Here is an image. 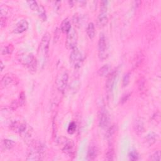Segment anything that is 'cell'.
Returning <instances> with one entry per match:
<instances>
[{
	"instance_id": "obj_1",
	"label": "cell",
	"mask_w": 161,
	"mask_h": 161,
	"mask_svg": "<svg viewBox=\"0 0 161 161\" xmlns=\"http://www.w3.org/2000/svg\"><path fill=\"white\" fill-rule=\"evenodd\" d=\"M45 146L40 142L32 141L28 152L27 160H40L44 157Z\"/></svg>"
},
{
	"instance_id": "obj_2",
	"label": "cell",
	"mask_w": 161,
	"mask_h": 161,
	"mask_svg": "<svg viewBox=\"0 0 161 161\" xmlns=\"http://www.w3.org/2000/svg\"><path fill=\"white\" fill-rule=\"evenodd\" d=\"M18 61L30 71H35L37 67V61L32 53L28 52L21 53L18 55Z\"/></svg>"
},
{
	"instance_id": "obj_3",
	"label": "cell",
	"mask_w": 161,
	"mask_h": 161,
	"mask_svg": "<svg viewBox=\"0 0 161 161\" xmlns=\"http://www.w3.org/2000/svg\"><path fill=\"white\" fill-rule=\"evenodd\" d=\"M58 142L61 146L62 152L65 154L68 155L69 157L74 155V144L72 140L64 137H61L58 138Z\"/></svg>"
},
{
	"instance_id": "obj_4",
	"label": "cell",
	"mask_w": 161,
	"mask_h": 161,
	"mask_svg": "<svg viewBox=\"0 0 161 161\" xmlns=\"http://www.w3.org/2000/svg\"><path fill=\"white\" fill-rule=\"evenodd\" d=\"M108 56V47L107 37L103 33H101L98 41V57L101 61L107 59Z\"/></svg>"
},
{
	"instance_id": "obj_5",
	"label": "cell",
	"mask_w": 161,
	"mask_h": 161,
	"mask_svg": "<svg viewBox=\"0 0 161 161\" xmlns=\"http://www.w3.org/2000/svg\"><path fill=\"white\" fill-rule=\"evenodd\" d=\"M68 80L69 74L68 71L65 69L61 70L58 74L55 81L57 88L59 91L63 92L65 90V88L68 86Z\"/></svg>"
},
{
	"instance_id": "obj_6",
	"label": "cell",
	"mask_w": 161,
	"mask_h": 161,
	"mask_svg": "<svg viewBox=\"0 0 161 161\" xmlns=\"http://www.w3.org/2000/svg\"><path fill=\"white\" fill-rule=\"evenodd\" d=\"M51 41V35L47 32L45 33L42 39L40 42L39 49V56L42 58H46V57L48 55L49 50V45Z\"/></svg>"
},
{
	"instance_id": "obj_7",
	"label": "cell",
	"mask_w": 161,
	"mask_h": 161,
	"mask_svg": "<svg viewBox=\"0 0 161 161\" xmlns=\"http://www.w3.org/2000/svg\"><path fill=\"white\" fill-rule=\"evenodd\" d=\"M101 12L97 18L96 23L99 28H103L105 26L108 21L107 15V8H108V2L104 1L101 3Z\"/></svg>"
},
{
	"instance_id": "obj_8",
	"label": "cell",
	"mask_w": 161,
	"mask_h": 161,
	"mask_svg": "<svg viewBox=\"0 0 161 161\" xmlns=\"http://www.w3.org/2000/svg\"><path fill=\"white\" fill-rule=\"evenodd\" d=\"M78 40V33L73 28L67 33V38H66L65 45L68 49L72 50L76 47Z\"/></svg>"
},
{
	"instance_id": "obj_9",
	"label": "cell",
	"mask_w": 161,
	"mask_h": 161,
	"mask_svg": "<svg viewBox=\"0 0 161 161\" xmlns=\"http://www.w3.org/2000/svg\"><path fill=\"white\" fill-rule=\"evenodd\" d=\"M69 59L71 64L75 69H78L81 67L82 62V55L77 47L72 50Z\"/></svg>"
},
{
	"instance_id": "obj_10",
	"label": "cell",
	"mask_w": 161,
	"mask_h": 161,
	"mask_svg": "<svg viewBox=\"0 0 161 161\" xmlns=\"http://www.w3.org/2000/svg\"><path fill=\"white\" fill-rule=\"evenodd\" d=\"M117 74V71H114L113 72H111L110 74L107 76V80L106 81V90L107 93H110L112 91L113 85L115 83V80Z\"/></svg>"
},
{
	"instance_id": "obj_11",
	"label": "cell",
	"mask_w": 161,
	"mask_h": 161,
	"mask_svg": "<svg viewBox=\"0 0 161 161\" xmlns=\"http://www.w3.org/2000/svg\"><path fill=\"white\" fill-rule=\"evenodd\" d=\"M110 123V116L107 110H103L101 111L99 120V125L102 128H105L108 127Z\"/></svg>"
},
{
	"instance_id": "obj_12",
	"label": "cell",
	"mask_w": 161,
	"mask_h": 161,
	"mask_svg": "<svg viewBox=\"0 0 161 161\" xmlns=\"http://www.w3.org/2000/svg\"><path fill=\"white\" fill-rule=\"evenodd\" d=\"M28 28V23L26 20H21L19 21L15 25L13 32L16 34H20L27 30Z\"/></svg>"
},
{
	"instance_id": "obj_13",
	"label": "cell",
	"mask_w": 161,
	"mask_h": 161,
	"mask_svg": "<svg viewBox=\"0 0 161 161\" xmlns=\"http://www.w3.org/2000/svg\"><path fill=\"white\" fill-rule=\"evenodd\" d=\"M133 127H134V130L137 135H140L142 134L145 130L144 123L142 119L137 118L134 121Z\"/></svg>"
},
{
	"instance_id": "obj_14",
	"label": "cell",
	"mask_w": 161,
	"mask_h": 161,
	"mask_svg": "<svg viewBox=\"0 0 161 161\" xmlns=\"http://www.w3.org/2000/svg\"><path fill=\"white\" fill-rule=\"evenodd\" d=\"M111 66L109 64H105L99 69L98 74L101 77H107L111 72Z\"/></svg>"
},
{
	"instance_id": "obj_15",
	"label": "cell",
	"mask_w": 161,
	"mask_h": 161,
	"mask_svg": "<svg viewBox=\"0 0 161 161\" xmlns=\"http://www.w3.org/2000/svg\"><path fill=\"white\" fill-rule=\"evenodd\" d=\"M98 156V149L95 145H90L88 152V159L94 160Z\"/></svg>"
},
{
	"instance_id": "obj_16",
	"label": "cell",
	"mask_w": 161,
	"mask_h": 161,
	"mask_svg": "<svg viewBox=\"0 0 161 161\" xmlns=\"http://www.w3.org/2000/svg\"><path fill=\"white\" fill-rule=\"evenodd\" d=\"M71 25L70 21L68 18L64 20L61 25V30L63 33H68V32L71 29Z\"/></svg>"
},
{
	"instance_id": "obj_17",
	"label": "cell",
	"mask_w": 161,
	"mask_h": 161,
	"mask_svg": "<svg viewBox=\"0 0 161 161\" xmlns=\"http://www.w3.org/2000/svg\"><path fill=\"white\" fill-rule=\"evenodd\" d=\"M13 78L10 74H6L2 79L1 84L2 87H6L13 82Z\"/></svg>"
},
{
	"instance_id": "obj_18",
	"label": "cell",
	"mask_w": 161,
	"mask_h": 161,
	"mask_svg": "<svg viewBox=\"0 0 161 161\" xmlns=\"http://www.w3.org/2000/svg\"><path fill=\"white\" fill-rule=\"evenodd\" d=\"M117 127L115 125H113L107 130V138L111 142L112 139L114 137V135L116 134Z\"/></svg>"
},
{
	"instance_id": "obj_19",
	"label": "cell",
	"mask_w": 161,
	"mask_h": 161,
	"mask_svg": "<svg viewBox=\"0 0 161 161\" xmlns=\"http://www.w3.org/2000/svg\"><path fill=\"white\" fill-rule=\"evenodd\" d=\"M86 33L90 39H93L95 36V27L93 23L91 22L88 24L86 28Z\"/></svg>"
},
{
	"instance_id": "obj_20",
	"label": "cell",
	"mask_w": 161,
	"mask_h": 161,
	"mask_svg": "<svg viewBox=\"0 0 161 161\" xmlns=\"http://www.w3.org/2000/svg\"><path fill=\"white\" fill-rule=\"evenodd\" d=\"M157 134L154 133V132H151V133H149L147 135V137H145V140L149 145H152L157 141Z\"/></svg>"
},
{
	"instance_id": "obj_21",
	"label": "cell",
	"mask_w": 161,
	"mask_h": 161,
	"mask_svg": "<svg viewBox=\"0 0 161 161\" xmlns=\"http://www.w3.org/2000/svg\"><path fill=\"white\" fill-rule=\"evenodd\" d=\"M15 145V142L12 140L9 139H5L2 141V146L6 150H10L12 149Z\"/></svg>"
},
{
	"instance_id": "obj_22",
	"label": "cell",
	"mask_w": 161,
	"mask_h": 161,
	"mask_svg": "<svg viewBox=\"0 0 161 161\" xmlns=\"http://www.w3.org/2000/svg\"><path fill=\"white\" fill-rule=\"evenodd\" d=\"M82 17L81 16V15L80 14H78V13H76L73 16V18H72V22L74 23V24L75 25V26H81V24H82Z\"/></svg>"
},
{
	"instance_id": "obj_23",
	"label": "cell",
	"mask_w": 161,
	"mask_h": 161,
	"mask_svg": "<svg viewBox=\"0 0 161 161\" xmlns=\"http://www.w3.org/2000/svg\"><path fill=\"white\" fill-rule=\"evenodd\" d=\"M114 156V148H113V145L111 144L110 145L108 151L105 154V160H113V156Z\"/></svg>"
},
{
	"instance_id": "obj_24",
	"label": "cell",
	"mask_w": 161,
	"mask_h": 161,
	"mask_svg": "<svg viewBox=\"0 0 161 161\" xmlns=\"http://www.w3.org/2000/svg\"><path fill=\"white\" fill-rule=\"evenodd\" d=\"M37 12L38 13V14H39V16L40 17V18L43 21L46 20V19H47L46 12H45V9L44 7L42 5H39V9H38V10Z\"/></svg>"
},
{
	"instance_id": "obj_25",
	"label": "cell",
	"mask_w": 161,
	"mask_h": 161,
	"mask_svg": "<svg viewBox=\"0 0 161 161\" xmlns=\"http://www.w3.org/2000/svg\"><path fill=\"white\" fill-rule=\"evenodd\" d=\"M13 51V47L12 45H8L5 47H3L2 51V54L3 55H7V54H10L12 53Z\"/></svg>"
},
{
	"instance_id": "obj_26",
	"label": "cell",
	"mask_w": 161,
	"mask_h": 161,
	"mask_svg": "<svg viewBox=\"0 0 161 161\" xmlns=\"http://www.w3.org/2000/svg\"><path fill=\"white\" fill-rule=\"evenodd\" d=\"M27 3L29 6V7L32 9L33 11L35 12H37L38 9H39V5L38 4V3L35 1H29V2H27Z\"/></svg>"
},
{
	"instance_id": "obj_27",
	"label": "cell",
	"mask_w": 161,
	"mask_h": 161,
	"mask_svg": "<svg viewBox=\"0 0 161 161\" xmlns=\"http://www.w3.org/2000/svg\"><path fill=\"white\" fill-rule=\"evenodd\" d=\"M76 128H77V126H76V124H75V123L72 121L71 123L68 127V132L69 134H73L75 133V130H76Z\"/></svg>"
},
{
	"instance_id": "obj_28",
	"label": "cell",
	"mask_w": 161,
	"mask_h": 161,
	"mask_svg": "<svg viewBox=\"0 0 161 161\" xmlns=\"http://www.w3.org/2000/svg\"><path fill=\"white\" fill-rule=\"evenodd\" d=\"M149 159L150 160H154V161L160 160V151L158 150V151H157V152H156L155 153H154L152 156H150Z\"/></svg>"
},
{
	"instance_id": "obj_29",
	"label": "cell",
	"mask_w": 161,
	"mask_h": 161,
	"mask_svg": "<svg viewBox=\"0 0 161 161\" xmlns=\"http://www.w3.org/2000/svg\"><path fill=\"white\" fill-rule=\"evenodd\" d=\"M130 73H127L126 74L124 78H123V82H122V84H123V86L125 87L127 86V85L128 84L129 82H130Z\"/></svg>"
},
{
	"instance_id": "obj_30",
	"label": "cell",
	"mask_w": 161,
	"mask_h": 161,
	"mask_svg": "<svg viewBox=\"0 0 161 161\" xmlns=\"http://www.w3.org/2000/svg\"><path fill=\"white\" fill-rule=\"evenodd\" d=\"M129 158L131 160H137L138 159V154L135 150L131 151L129 154Z\"/></svg>"
},
{
	"instance_id": "obj_31",
	"label": "cell",
	"mask_w": 161,
	"mask_h": 161,
	"mask_svg": "<svg viewBox=\"0 0 161 161\" xmlns=\"http://www.w3.org/2000/svg\"><path fill=\"white\" fill-rule=\"evenodd\" d=\"M142 54L141 53H140L139 54H138V55H137V56H136V58H135V59L134 60V67L135 68H137V66H138V65L140 64V62H142Z\"/></svg>"
},
{
	"instance_id": "obj_32",
	"label": "cell",
	"mask_w": 161,
	"mask_h": 161,
	"mask_svg": "<svg viewBox=\"0 0 161 161\" xmlns=\"http://www.w3.org/2000/svg\"><path fill=\"white\" fill-rule=\"evenodd\" d=\"M8 12V8L6 6L2 5L1 6V17H6Z\"/></svg>"
},
{
	"instance_id": "obj_33",
	"label": "cell",
	"mask_w": 161,
	"mask_h": 161,
	"mask_svg": "<svg viewBox=\"0 0 161 161\" xmlns=\"http://www.w3.org/2000/svg\"><path fill=\"white\" fill-rule=\"evenodd\" d=\"M25 101V94L23 92L21 93L20 94V98H19V105H23Z\"/></svg>"
},
{
	"instance_id": "obj_34",
	"label": "cell",
	"mask_w": 161,
	"mask_h": 161,
	"mask_svg": "<svg viewBox=\"0 0 161 161\" xmlns=\"http://www.w3.org/2000/svg\"><path fill=\"white\" fill-rule=\"evenodd\" d=\"M145 80L144 79H141L139 81V84H138V88L140 91L142 90L144 87H145Z\"/></svg>"
},
{
	"instance_id": "obj_35",
	"label": "cell",
	"mask_w": 161,
	"mask_h": 161,
	"mask_svg": "<svg viewBox=\"0 0 161 161\" xmlns=\"http://www.w3.org/2000/svg\"><path fill=\"white\" fill-rule=\"evenodd\" d=\"M3 68H4V64H3V62L1 61V71H3Z\"/></svg>"
}]
</instances>
